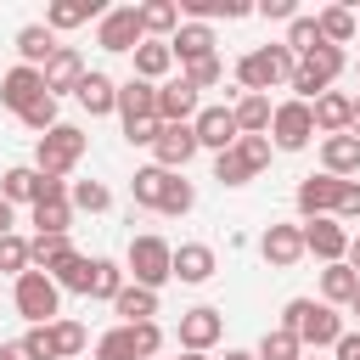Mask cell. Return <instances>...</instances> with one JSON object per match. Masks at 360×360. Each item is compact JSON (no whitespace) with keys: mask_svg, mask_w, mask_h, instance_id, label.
Here are the masks:
<instances>
[{"mask_svg":"<svg viewBox=\"0 0 360 360\" xmlns=\"http://www.w3.org/2000/svg\"><path fill=\"white\" fill-rule=\"evenodd\" d=\"M281 326H287V332L304 343V354H309V349L321 354V349H332V343L349 332V326H343V315H338L332 304H315V298H287Z\"/></svg>","mask_w":360,"mask_h":360,"instance_id":"1","label":"cell"},{"mask_svg":"<svg viewBox=\"0 0 360 360\" xmlns=\"http://www.w3.org/2000/svg\"><path fill=\"white\" fill-rule=\"evenodd\" d=\"M39 79H45V96H62V90H79V79H84V56L73 51V45H56V56L39 68Z\"/></svg>","mask_w":360,"mask_h":360,"instance_id":"21","label":"cell"},{"mask_svg":"<svg viewBox=\"0 0 360 360\" xmlns=\"http://www.w3.org/2000/svg\"><path fill=\"white\" fill-rule=\"evenodd\" d=\"M51 56H56V34L45 22H22L17 28V62L22 68H45Z\"/></svg>","mask_w":360,"mask_h":360,"instance_id":"26","label":"cell"},{"mask_svg":"<svg viewBox=\"0 0 360 360\" xmlns=\"http://www.w3.org/2000/svg\"><path fill=\"white\" fill-rule=\"evenodd\" d=\"M354 34H360V11H354Z\"/></svg>","mask_w":360,"mask_h":360,"instance_id":"61","label":"cell"},{"mask_svg":"<svg viewBox=\"0 0 360 360\" xmlns=\"http://www.w3.org/2000/svg\"><path fill=\"white\" fill-rule=\"evenodd\" d=\"M349 68V51H338V45H321V51H309V56H298V68H292V101H315V96H326L332 84H338V73Z\"/></svg>","mask_w":360,"mask_h":360,"instance_id":"4","label":"cell"},{"mask_svg":"<svg viewBox=\"0 0 360 360\" xmlns=\"http://www.w3.org/2000/svg\"><path fill=\"white\" fill-rule=\"evenodd\" d=\"M90 264L96 259H84V253H68L56 270H45L51 281H56V292H90Z\"/></svg>","mask_w":360,"mask_h":360,"instance_id":"34","label":"cell"},{"mask_svg":"<svg viewBox=\"0 0 360 360\" xmlns=\"http://www.w3.org/2000/svg\"><path fill=\"white\" fill-rule=\"evenodd\" d=\"M174 338H180V349H186V354H208V349L225 338V315H219L214 304H197V309H186V315H180Z\"/></svg>","mask_w":360,"mask_h":360,"instance_id":"9","label":"cell"},{"mask_svg":"<svg viewBox=\"0 0 360 360\" xmlns=\"http://www.w3.org/2000/svg\"><path fill=\"white\" fill-rule=\"evenodd\" d=\"M315 141V112H309V101H276V112H270V146L276 152H304Z\"/></svg>","mask_w":360,"mask_h":360,"instance_id":"8","label":"cell"},{"mask_svg":"<svg viewBox=\"0 0 360 360\" xmlns=\"http://www.w3.org/2000/svg\"><path fill=\"white\" fill-rule=\"evenodd\" d=\"M0 360H34V354H28L22 338H11V343H0Z\"/></svg>","mask_w":360,"mask_h":360,"instance_id":"54","label":"cell"},{"mask_svg":"<svg viewBox=\"0 0 360 360\" xmlns=\"http://www.w3.org/2000/svg\"><path fill=\"white\" fill-rule=\"evenodd\" d=\"M180 360H208V354H180Z\"/></svg>","mask_w":360,"mask_h":360,"instance_id":"60","label":"cell"},{"mask_svg":"<svg viewBox=\"0 0 360 360\" xmlns=\"http://www.w3.org/2000/svg\"><path fill=\"white\" fill-rule=\"evenodd\" d=\"M118 118H124V129L129 124H146V118H158V84H146V79H124L118 84Z\"/></svg>","mask_w":360,"mask_h":360,"instance_id":"19","label":"cell"},{"mask_svg":"<svg viewBox=\"0 0 360 360\" xmlns=\"http://www.w3.org/2000/svg\"><path fill=\"white\" fill-rule=\"evenodd\" d=\"M214 270H219V259H214V248H208V242H180V248H174V259H169V276H174V281H186V287H202Z\"/></svg>","mask_w":360,"mask_h":360,"instance_id":"15","label":"cell"},{"mask_svg":"<svg viewBox=\"0 0 360 360\" xmlns=\"http://www.w3.org/2000/svg\"><path fill=\"white\" fill-rule=\"evenodd\" d=\"M11 304H17V315H22L28 326H51L62 292H56V281H51L45 270H22V276L11 281Z\"/></svg>","mask_w":360,"mask_h":360,"instance_id":"6","label":"cell"},{"mask_svg":"<svg viewBox=\"0 0 360 360\" xmlns=\"http://www.w3.org/2000/svg\"><path fill=\"white\" fill-rule=\"evenodd\" d=\"M129 56H135V79H146V84L169 79V68H174V51H169V39H141Z\"/></svg>","mask_w":360,"mask_h":360,"instance_id":"28","label":"cell"},{"mask_svg":"<svg viewBox=\"0 0 360 360\" xmlns=\"http://www.w3.org/2000/svg\"><path fill=\"white\" fill-rule=\"evenodd\" d=\"M124 281H129V276H124V264H112V259H96V264H90V292H84V298H107V304H112Z\"/></svg>","mask_w":360,"mask_h":360,"instance_id":"38","label":"cell"},{"mask_svg":"<svg viewBox=\"0 0 360 360\" xmlns=\"http://www.w3.org/2000/svg\"><path fill=\"white\" fill-rule=\"evenodd\" d=\"M22 343H28V354H34V360H79V354H84V343H90V332H84L79 321H62V315H56L51 326H28V338H22Z\"/></svg>","mask_w":360,"mask_h":360,"instance_id":"7","label":"cell"},{"mask_svg":"<svg viewBox=\"0 0 360 360\" xmlns=\"http://www.w3.org/2000/svg\"><path fill=\"white\" fill-rule=\"evenodd\" d=\"M270 112H276L270 96H242V90H236V101H231L236 135H270Z\"/></svg>","mask_w":360,"mask_h":360,"instance_id":"27","label":"cell"},{"mask_svg":"<svg viewBox=\"0 0 360 360\" xmlns=\"http://www.w3.org/2000/svg\"><path fill=\"white\" fill-rule=\"evenodd\" d=\"M315 28H321L326 45L343 51V45L354 39V11H349V6H321V11H315Z\"/></svg>","mask_w":360,"mask_h":360,"instance_id":"32","label":"cell"},{"mask_svg":"<svg viewBox=\"0 0 360 360\" xmlns=\"http://www.w3.org/2000/svg\"><path fill=\"white\" fill-rule=\"evenodd\" d=\"M354 73H360V68H354Z\"/></svg>","mask_w":360,"mask_h":360,"instance_id":"63","label":"cell"},{"mask_svg":"<svg viewBox=\"0 0 360 360\" xmlns=\"http://www.w3.org/2000/svg\"><path fill=\"white\" fill-rule=\"evenodd\" d=\"M236 152H242V158H248V169L259 174V169L270 163V152H276V146H270V135H236Z\"/></svg>","mask_w":360,"mask_h":360,"instance_id":"50","label":"cell"},{"mask_svg":"<svg viewBox=\"0 0 360 360\" xmlns=\"http://www.w3.org/2000/svg\"><path fill=\"white\" fill-rule=\"evenodd\" d=\"M309 112H315V135H349L354 96H343V90H326V96H315V101H309Z\"/></svg>","mask_w":360,"mask_h":360,"instance_id":"22","label":"cell"},{"mask_svg":"<svg viewBox=\"0 0 360 360\" xmlns=\"http://www.w3.org/2000/svg\"><path fill=\"white\" fill-rule=\"evenodd\" d=\"M321 174H360V135H321Z\"/></svg>","mask_w":360,"mask_h":360,"instance_id":"23","label":"cell"},{"mask_svg":"<svg viewBox=\"0 0 360 360\" xmlns=\"http://www.w3.org/2000/svg\"><path fill=\"white\" fill-rule=\"evenodd\" d=\"M28 270V242L11 231V236H0V276H22Z\"/></svg>","mask_w":360,"mask_h":360,"instance_id":"47","label":"cell"},{"mask_svg":"<svg viewBox=\"0 0 360 360\" xmlns=\"http://www.w3.org/2000/svg\"><path fill=\"white\" fill-rule=\"evenodd\" d=\"M354 287H360V276H354L349 264H326V270H321V304H332V309L343 304V309H349Z\"/></svg>","mask_w":360,"mask_h":360,"instance_id":"33","label":"cell"},{"mask_svg":"<svg viewBox=\"0 0 360 360\" xmlns=\"http://www.w3.org/2000/svg\"><path fill=\"white\" fill-rule=\"evenodd\" d=\"M11 225H17V208L0 197V236H11Z\"/></svg>","mask_w":360,"mask_h":360,"instance_id":"55","label":"cell"},{"mask_svg":"<svg viewBox=\"0 0 360 360\" xmlns=\"http://www.w3.org/2000/svg\"><path fill=\"white\" fill-rule=\"evenodd\" d=\"M68 253H73L68 236H34V242H28V270H56Z\"/></svg>","mask_w":360,"mask_h":360,"instance_id":"37","label":"cell"},{"mask_svg":"<svg viewBox=\"0 0 360 360\" xmlns=\"http://www.w3.org/2000/svg\"><path fill=\"white\" fill-rule=\"evenodd\" d=\"M298 236H304V253H315L321 264H343V253H349V231H343L332 214L304 219V225H298Z\"/></svg>","mask_w":360,"mask_h":360,"instance_id":"10","label":"cell"},{"mask_svg":"<svg viewBox=\"0 0 360 360\" xmlns=\"http://www.w3.org/2000/svg\"><path fill=\"white\" fill-rule=\"evenodd\" d=\"M112 315H124V326L152 321V315H158V292H146V287L124 281V287H118V298H112Z\"/></svg>","mask_w":360,"mask_h":360,"instance_id":"29","label":"cell"},{"mask_svg":"<svg viewBox=\"0 0 360 360\" xmlns=\"http://www.w3.org/2000/svg\"><path fill=\"white\" fill-rule=\"evenodd\" d=\"M84 146H90V135H84L79 124H56V129H45V135L34 141V169L51 174V180H62V174L79 169Z\"/></svg>","mask_w":360,"mask_h":360,"instance_id":"3","label":"cell"},{"mask_svg":"<svg viewBox=\"0 0 360 360\" xmlns=\"http://www.w3.org/2000/svg\"><path fill=\"white\" fill-rule=\"evenodd\" d=\"M349 135H360V96H354V118H349Z\"/></svg>","mask_w":360,"mask_h":360,"instance_id":"58","label":"cell"},{"mask_svg":"<svg viewBox=\"0 0 360 360\" xmlns=\"http://www.w3.org/2000/svg\"><path fill=\"white\" fill-rule=\"evenodd\" d=\"M349 315H354V321H360V287H354V298H349Z\"/></svg>","mask_w":360,"mask_h":360,"instance_id":"59","label":"cell"},{"mask_svg":"<svg viewBox=\"0 0 360 360\" xmlns=\"http://www.w3.org/2000/svg\"><path fill=\"white\" fill-rule=\"evenodd\" d=\"M68 208H79V214H107V208H112V191H107L101 180H73V186H68Z\"/></svg>","mask_w":360,"mask_h":360,"instance_id":"36","label":"cell"},{"mask_svg":"<svg viewBox=\"0 0 360 360\" xmlns=\"http://www.w3.org/2000/svg\"><path fill=\"white\" fill-rule=\"evenodd\" d=\"M253 354H259V360H298V354H304V343H298L287 326H270V332L259 338V349H253Z\"/></svg>","mask_w":360,"mask_h":360,"instance_id":"40","label":"cell"},{"mask_svg":"<svg viewBox=\"0 0 360 360\" xmlns=\"http://www.w3.org/2000/svg\"><path fill=\"white\" fill-rule=\"evenodd\" d=\"M169 51H174L180 68H186V62H202V56H214V28H208V22H180V28L169 34Z\"/></svg>","mask_w":360,"mask_h":360,"instance_id":"25","label":"cell"},{"mask_svg":"<svg viewBox=\"0 0 360 360\" xmlns=\"http://www.w3.org/2000/svg\"><path fill=\"white\" fill-rule=\"evenodd\" d=\"M146 39V28H141V11L135 6H112L101 22H96V45L101 51H135Z\"/></svg>","mask_w":360,"mask_h":360,"instance_id":"11","label":"cell"},{"mask_svg":"<svg viewBox=\"0 0 360 360\" xmlns=\"http://www.w3.org/2000/svg\"><path fill=\"white\" fill-rule=\"evenodd\" d=\"M96 360H135V338H129V326L101 332V338H96Z\"/></svg>","mask_w":360,"mask_h":360,"instance_id":"44","label":"cell"},{"mask_svg":"<svg viewBox=\"0 0 360 360\" xmlns=\"http://www.w3.org/2000/svg\"><path fill=\"white\" fill-rule=\"evenodd\" d=\"M135 11H141L146 39H169V34L180 28V6H174V0H146V6H135Z\"/></svg>","mask_w":360,"mask_h":360,"instance_id":"31","label":"cell"},{"mask_svg":"<svg viewBox=\"0 0 360 360\" xmlns=\"http://www.w3.org/2000/svg\"><path fill=\"white\" fill-rule=\"evenodd\" d=\"M332 219L349 231V219H360V180H343L338 186V202H332Z\"/></svg>","mask_w":360,"mask_h":360,"instance_id":"49","label":"cell"},{"mask_svg":"<svg viewBox=\"0 0 360 360\" xmlns=\"http://www.w3.org/2000/svg\"><path fill=\"white\" fill-rule=\"evenodd\" d=\"M191 202H197V191H191V180H180V174H169V186H163V202H158V214H191Z\"/></svg>","mask_w":360,"mask_h":360,"instance_id":"46","label":"cell"},{"mask_svg":"<svg viewBox=\"0 0 360 360\" xmlns=\"http://www.w3.org/2000/svg\"><path fill=\"white\" fill-rule=\"evenodd\" d=\"M17 118H22L34 135H45V129H56V124H62V118H56V96H39V101H28Z\"/></svg>","mask_w":360,"mask_h":360,"instance_id":"45","label":"cell"},{"mask_svg":"<svg viewBox=\"0 0 360 360\" xmlns=\"http://www.w3.org/2000/svg\"><path fill=\"white\" fill-rule=\"evenodd\" d=\"M0 197L17 208V202H39V169L34 163H17V169H6L0 174Z\"/></svg>","mask_w":360,"mask_h":360,"instance_id":"30","label":"cell"},{"mask_svg":"<svg viewBox=\"0 0 360 360\" xmlns=\"http://www.w3.org/2000/svg\"><path fill=\"white\" fill-rule=\"evenodd\" d=\"M191 158H197V135H191V124H163L158 141H152V163L169 169V174H180Z\"/></svg>","mask_w":360,"mask_h":360,"instance_id":"12","label":"cell"},{"mask_svg":"<svg viewBox=\"0 0 360 360\" xmlns=\"http://www.w3.org/2000/svg\"><path fill=\"white\" fill-rule=\"evenodd\" d=\"M90 17L101 22L107 6H101V0H51V6H45V28H51V34H68V28L90 22Z\"/></svg>","mask_w":360,"mask_h":360,"instance_id":"24","label":"cell"},{"mask_svg":"<svg viewBox=\"0 0 360 360\" xmlns=\"http://www.w3.org/2000/svg\"><path fill=\"white\" fill-rule=\"evenodd\" d=\"M73 208L68 202H34V236H68Z\"/></svg>","mask_w":360,"mask_h":360,"instance_id":"39","label":"cell"},{"mask_svg":"<svg viewBox=\"0 0 360 360\" xmlns=\"http://www.w3.org/2000/svg\"><path fill=\"white\" fill-rule=\"evenodd\" d=\"M225 360H259L253 349H225Z\"/></svg>","mask_w":360,"mask_h":360,"instance_id":"57","label":"cell"},{"mask_svg":"<svg viewBox=\"0 0 360 360\" xmlns=\"http://www.w3.org/2000/svg\"><path fill=\"white\" fill-rule=\"evenodd\" d=\"M73 101H79V107H84L90 118H107V112H118V79H107V73L84 68V79H79Z\"/></svg>","mask_w":360,"mask_h":360,"instance_id":"18","label":"cell"},{"mask_svg":"<svg viewBox=\"0 0 360 360\" xmlns=\"http://www.w3.org/2000/svg\"><path fill=\"white\" fill-rule=\"evenodd\" d=\"M163 186H169V169L146 163V169H135V180H129V197H135L141 208H158V202H163Z\"/></svg>","mask_w":360,"mask_h":360,"instance_id":"35","label":"cell"},{"mask_svg":"<svg viewBox=\"0 0 360 360\" xmlns=\"http://www.w3.org/2000/svg\"><path fill=\"white\" fill-rule=\"evenodd\" d=\"M332 354H338V360H360V332H343V338L332 343Z\"/></svg>","mask_w":360,"mask_h":360,"instance_id":"53","label":"cell"},{"mask_svg":"<svg viewBox=\"0 0 360 360\" xmlns=\"http://www.w3.org/2000/svg\"><path fill=\"white\" fill-rule=\"evenodd\" d=\"M158 129H163V124H158V118H146V124H129V129H124V141H129V146H152V141H158Z\"/></svg>","mask_w":360,"mask_h":360,"instance_id":"52","label":"cell"},{"mask_svg":"<svg viewBox=\"0 0 360 360\" xmlns=\"http://www.w3.org/2000/svg\"><path fill=\"white\" fill-rule=\"evenodd\" d=\"M259 253H264L270 270H292V264L304 259V236H298V225H264Z\"/></svg>","mask_w":360,"mask_h":360,"instance_id":"17","label":"cell"},{"mask_svg":"<svg viewBox=\"0 0 360 360\" xmlns=\"http://www.w3.org/2000/svg\"><path fill=\"white\" fill-rule=\"evenodd\" d=\"M292 56H309V51H321L326 39H321V28H315V17H292L287 22V39H281Z\"/></svg>","mask_w":360,"mask_h":360,"instance_id":"41","label":"cell"},{"mask_svg":"<svg viewBox=\"0 0 360 360\" xmlns=\"http://www.w3.org/2000/svg\"><path fill=\"white\" fill-rule=\"evenodd\" d=\"M298 360H321V354H298Z\"/></svg>","mask_w":360,"mask_h":360,"instance_id":"62","label":"cell"},{"mask_svg":"<svg viewBox=\"0 0 360 360\" xmlns=\"http://www.w3.org/2000/svg\"><path fill=\"white\" fill-rule=\"evenodd\" d=\"M39 96H45L39 68H22V62H17V68H6V73H0V107H6V112H22V107H28V101H39Z\"/></svg>","mask_w":360,"mask_h":360,"instance_id":"16","label":"cell"},{"mask_svg":"<svg viewBox=\"0 0 360 360\" xmlns=\"http://www.w3.org/2000/svg\"><path fill=\"white\" fill-rule=\"evenodd\" d=\"M292 68H298V56L276 39V45H259L236 62V84H242V96H270V90L292 84Z\"/></svg>","mask_w":360,"mask_h":360,"instance_id":"2","label":"cell"},{"mask_svg":"<svg viewBox=\"0 0 360 360\" xmlns=\"http://www.w3.org/2000/svg\"><path fill=\"white\" fill-rule=\"evenodd\" d=\"M129 338H135V360H152V354L163 349V326H158V321H135Z\"/></svg>","mask_w":360,"mask_h":360,"instance_id":"48","label":"cell"},{"mask_svg":"<svg viewBox=\"0 0 360 360\" xmlns=\"http://www.w3.org/2000/svg\"><path fill=\"white\" fill-rule=\"evenodd\" d=\"M343 264H349V270L360 276V236H349V253H343Z\"/></svg>","mask_w":360,"mask_h":360,"instance_id":"56","label":"cell"},{"mask_svg":"<svg viewBox=\"0 0 360 360\" xmlns=\"http://www.w3.org/2000/svg\"><path fill=\"white\" fill-rule=\"evenodd\" d=\"M169 259H174V248L163 242V236H129V253H124V276L135 281V287H146V292H163L174 276H169Z\"/></svg>","mask_w":360,"mask_h":360,"instance_id":"5","label":"cell"},{"mask_svg":"<svg viewBox=\"0 0 360 360\" xmlns=\"http://www.w3.org/2000/svg\"><path fill=\"white\" fill-rule=\"evenodd\" d=\"M253 11H259V17H270V22H292V17H298V6H292V0H259Z\"/></svg>","mask_w":360,"mask_h":360,"instance_id":"51","label":"cell"},{"mask_svg":"<svg viewBox=\"0 0 360 360\" xmlns=\"http://www.w3.org/2000/svg\"><path fill=\"white\" fill-rule=\"evenodd\" d=\"M338 174H304L298 180V191H292V202H298V214L304 219H321V214H332V202H338Z\"/></svg>","mask_w":360,"mask_h":360,"instance_id":"20","label":"cell"},{"mask_svg":"<svg viewBox=\"0 0 360 360\" xmlns=\"http://www.w3.org/2000/svg\"><path fill=\"white\" fill-rule=\"evenodd\" d=\"M180 79H186L197 96H202V90H214V84L225 79V62H219V51H214V56H202V62H186V68H180Z\"/></svg>","mask_w":360,"mask_h":360,"instance_id":"42","label":"cell"},{"mask_svg":"<svg viewBox=\"0 0 360 360\" xmlns=\"http://www.w3.org/2000/svg\"><path fill=\"white\" fill-rule=\"evenodd\" d=\"M214 180H219V186H248V180H253V169H248V158L231 146V152H219V158H214Z\"/></svg>","mask_w":360,"mask_h":360,"instance_id":"43","label":"cell"},{"mask_svg":"<svg viewBox=\"0 0 360 360\" xmlns=\"http://www.w3.org/2000/svg\"><path fill=\"white\" fill-rule=\"evenodd\" d=\"M191 135H197V152H202V146H208L214 158L231 152V146H236V118H231V107H202V112L191 118Z\"/></svg>","mask_w":360,"mask_h":360,"instance_id":"13","label":"cell"},{"mask_svg":"<svg viewBox=\"0 0 360 360\" xmlns=\"http://www.w3.org/2000/svg\"><path fill=\"white\" fill-rule=\"evenodd\" d=\"M202 112V96L186 79H163L158 84V124H191Z\"/></svg>","mask_w":360,"mask_h":360,"instance_id":"14","label":"cell"}]
</instances>
